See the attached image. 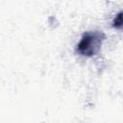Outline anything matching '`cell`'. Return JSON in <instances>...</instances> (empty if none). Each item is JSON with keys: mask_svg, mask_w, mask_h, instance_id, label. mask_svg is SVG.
Segmentation results:
<instances>
[{"mask_svg": "<svg viewBox=\"0 0 123 123\" xmlns=\"http://www.w3.org/2000/svg\"><path fill=\"white\" fill-rule=\"evenodd\" d=\"M104 37V35L100 32L86 33L77 45L78 53L87 57L96 55L100 50Z\"/></svg>", "mask_w": 123, "mask_h": 123, "instance_id": "cell-1", "label": "cell"}, {"mask_svg": "<svg viewBox=\"0 0 123 123\" xmlns=\"http://www.w3.org/2000/svg\"><path fill=\"white\" fill-rule=\"evenodd\" d=\"M113 26L115 28H121L122 26V12H119L113 20Z\"/></svg>", "mask_w": 123, "mask_h": 123, "instance_id": "cell-2", "label": "cell"}]
</instances>
